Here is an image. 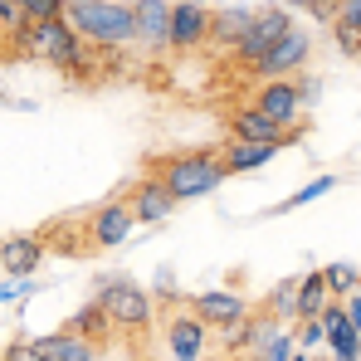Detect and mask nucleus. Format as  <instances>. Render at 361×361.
Listing matches in <instances>:
<instances>
[{
    "instance_id": "8",
    "label": "nucleus",
    "mask_w": 361,
    "mask_h": 361,
    "mask_svg": "<svg viewBox=\"0 0 361 361\" xmlns=\"http://www.w3.org/2000/svg\"><path fill=\"white\" fill-rule=\"evenodd\" d=\"M185 307L210 327V332H225V327H235V322H244L254 307H249V298L244 293H235V288H205V293H190L185 298Z\"/></svg>"
},
{
    "instance_id": "2",
    "label": "nucleus",
    "mask_w": 361,
    "mask_h": 361,
    "mask_svg": "<svg viewBox=\"0 0 361 361\" xmlns=\"http://www.w3.org/2000/svg\"><path fill=\"white\" fill-rule=\"evenodd\" d=\"M63 25L83 44H98L108 54H118V49H127L137 39L132 0H63Z\"/></svg>"
},
{
    "instance_id": "16",
    "label": "nucleus",
    "mask_w": 361,
    "mask_h": 361,
    "mask_svg": "<svg viewBox=\"0 0 361 361\" xmlns=\"http://www.w3.org/2000/svg\"><path fill=\"white\" fill-rule=\"evenodd\" d=\"M30 352L44 361H103V347L73 337V332H44V337H30Z\"/></svg>"
},
{
    "instance_id": "14",
    "label": "nucleus",
    "mask_w": 361,
    "mask_h": 361,
    "mask_svg": "<svg viewBox=\"0 0 361 361\" xmlns=\"http://www.w3.org/2000/svg\"><path fill=\"white\" fill-rule=\"evenodd\" d=\"M44 254H49L44 235H10V240H0V269L10 279H30L44 264Z\"/></svg>"
},
{
    "instance_id": "28",
    "label": "nucleus",
    "mask_w": 361,
    "mask_h": 361,
    "mask_svg": "<svg viewBox=\"0 0 361 361\" xmlns=\"http://www.w3.org/2000/svg\"><path fill=\"white\" fill-rule=\"evenodd\" d=\"M342 307H347V327L361 337V288L352 293V298H342Z\"/></svg>"
},
{
    "instance_id": "15",
    "label": "nucleus",
    "mask_w": 361,
    "mask_h": 361,
    "mask_svg": "<svg viewBox=\"0 0 361 361\" xmlns=\"http://www.w3.org/2000/svg\"><path fill=\"white\" fill-rule=\"evenodd\" d=\"M302 132H283L279 122H269L259 108H240V113H230V142H279V147H288V142H298Z\"/></svg>"
},
{
    "instance_id": "11",
    "label": "nucleus",
    "mask_w": 361,
    "mask_h": 361,
    "mask_svg": "<svg viewBox=\"0 0 361 361\" xmlns=\"http://www.w3.org/2000/svg\"><path fill=\"white\" fill-rule=\"evenodd\" d=\"M307 54H312V44H307V35L293 25L264 59L254 63V73H259V78H298L302 68H307Z\"/></svg>"
},
{
    "instance_id": "22",
    "label": "nucleus",
    "mask_w": 361,
    "mask_h": 361,
    "mask_svg": "<svg viewBox=\"0 0 361 361\" xmlns=\"http://www.w3.org/2000/svg\"><path fill=\"white\" fill-rule=\"evenodd\" d=\"M322 279H327V293H332V298H352V293L361 288V269L357 264H327Z\"/></svg>"
},
{
    "instance_id": "32",
    "label": "nucleus",
    "mask_w": 361,
    "mask_h": 361,
    "mask_svg": "<svg viewBox=\"0 0 361 361\" xmlns=\"http://www.w3.org/2000/svg\"><path fill=\"white\" fill-rule=\"evenodd\" d=\"M288 10H312V0H288Z\"/></svg>"
},
{
    "instance_id": "27",
    "label": "nucleus",
    "mask_w": 361,
    "mask_h": 361,
    "mask_svg": "<svg viewBox=\"0 0 361 361\" xmlns=\"http://www.w3.org/2000/svg\"><path fill=\"white\" fill-rule=\"evenodd\" d=\"M25 10V20H59L63 15V0H15Z\"/></svg>"
},
{
    "instance_id": "6",
    "label": "nucleus",
    "mask_w": 361,
    "mask_h": 361,
    "mask_svg": "<svg viewBox=\"0 0 361 361\" xmlns=\"http://www.w3.org/2000/svg\"><path fill=\"white\" fill-rule=\"evenodd\" d=\"M254 108H259L269 122H279L283 132H293V127L302 122V113H307V108H302V73L298 78H264Z\"/></svg>"
},
{
    "instance_id": "19",
    "label": "nucleus",
    "mask_w": 361,
    "mask_h": 361,
    "mask_svg": "<svg viewBox=\"0 0 361 361\" xmlns=\"http://www.w3.org/2000/svg\"><path fill=\"white\" fill-rule=\"evenodd\" d=\"M249 25H254V10H249V5L220 10V15H210V39H215V44H225V49L235 54V44L249 35Z\"/></svg>"
},
{
    "instance_id": "9",
    "label": "nucleus",
    "mask_w": 361,
    "mask_h": 361,
    "mask_svg": "<svg viewBox=\"0 0 361 361\" xmlns=\"http://www.w3.org/2000/svg\"><path fill=\"white\" fill-rule=\"evenodd\" d=\"M132 225H137V220H132V210H127V200H122V195L103 200V205L88 215V225H83L88 249H118V244H127Z\"/></svg>"
},
{
    "instance_id": "12",
    "label": "nucleus",
    "mask_w": 361,
    "mask_h": 361,
    "mask_svg": "<svg viewBox=\"0 0 361 361\" xmlns=\"http://www.w3.org/2000/svg\"><path fill=\"white\" fill-rule=\"evenodd\" d=\"M137 15V39L147 44V54H166L171 49V0H132Z\"/></svg>"
},
{
    "instance_id": "21",
    "label": "nucleus",
    "mask_w": 361,
    "mask_h": 361,
    "mask_svg": "<svg viewBox=\"0 0 361 361\" xmlns=\"http://www.w3.org/2000/svg\"><path fill=\"white\" fill-rule=\"evenodd\" d=\"M327 298H332V293H327L322 269H307V274L298 279V322H302V317H317V312L327 307Z\"/></svg>"
},
{
    "instance_id": "25",
    "label": "nucleus",
    "mask_w": 361,
    "mask_h": 361,
    "mask_svg": "<svg viewBox=\"0 0 361 361\" xmlns=\"http://www.w3.org/2000/svg\"><path fill=\"white\" fill-rule=\"evenodd\" d=\"M332 185H337V176H317V180H307V185H302L298 195H288L283 205H274V215H283V210H298V205H307V200H317V195H327Z\"/></svg>"
},
{
    "instance_id": "4",
    "label": "nucleus",
    "mask_w": 361,
    "mask_h": 361,
    "mask_svg": "<svg viewBox=\"0 0 361 361\" xmlns=\"http://www.w3.org/2000/svg\"><path fill=\"white\" fill-rule=\"evenodd\" d=\"M98 307L108 312L113 332H127V337H147L157 327V312H152V298L132 283V279H103V288L93 293Z\"/></svg>"
},
{
    "instance_id": "3",
    "label": "nucleus",
    "mask_w": 361,
    "mask_h": 361,
    "mask_svg": "<svg viewBox=\"0 0 361 361\" xmlns=\"http://www.w3.org/2000/svg\"><path fill=\"white\" fill-rule=\"evenodd\" d=\"M147 171L171 190V200H195V195H210L220 190V180L230 176L225 171V157L220 147H195V152H171V157H152Z\"/></svg>"
},
{
    "instance_id": "33",
    "label": "nucleus",
    "mask_w": 361,
    "mask_h": 361,
    "mask_svg": "<svg viewBox=\"0 0 361 361\" xmlns=\"http://www.w3.org/2000/svg\"><path fill=\"white\" fill-rule=\"evenodd\" d=\"M288 361H312V357H307V352H293V357H288Z\"/></svg>"
},
{
    "instance_id": "20",
    "label": "nucleus",
    "mask_w": 361,
    "mask_h": 361,
    "mask_svg": "<svg viewBox=\"0 0 361 361\" xmlns=\"http://www.w3.org/2000/svg\"><path fill=\"white\" fill-rule=\"evenodd\" d=\"M269 317H279L283 327H293L298 322V279H283V283H274L269 293H264V302H259Z\"/></svg>"
},
{
    "instance_id": "29",
    "label": "nucleus",
    "mask_w": 361,
    "mask_h": 361,
    "mask_svg": "<svg viewBox=\"0 0 361 361\" xmlns=\"http://www.w3.org/2000/svg\"><path fill=\"white\" fill-rule=\"evenodd\" d=\"M0 361H44V357H35V352H30V342H10V347L0 352Z\"/></svg>"
},
{
    "instance_id": "17",
    "label": "nucleus",
    "mask_w": 361,
    "mask_h": 361,
    "mask_svg": "<svg viewBox=\"0 0 361 361\" xmlns=\"http://www.w3.org/2000/svg\"><path fill=\"white\" fill-rule=\"evenodd\" d=\"M220 157H225V171L240 176V171H259V166H269V161L279 157V142H225Z\"/></svg>"
},
{
    "instance_id": "10",
    "label": "nucleus",
    "mask_w": 361,
    "mask_h": 361,
    "mask_svg": "<svg viewBox=\"0 0 361 361\" xmlns=\"http://www.w3.org/2000/svg\"><path fill=\"white\" fill-rule=\"evenodd\" d=\"M127 210H132V220L137 225H157V220H171V210H176V200H171V190L161 185V180L152 176V171H142V176L127 185Z\"/></svg>"
},
{
    "instance_id": "1",
    "label": "nucleus",
    "mask_w": 361,
    "mask_h": 361,
    "mask_svg": "<svg viewBox=\"0 0 361 361\" xmlns=\"http://www.w3.org/2000/svg\"><path fill=\"white\" fill-rule=\"evenodd\" d=\"M15 44H20L25 54H35V59L54 63L59 73L78 78V83H98V54H103V49L83 44V39L63 25V15L59 20H30Z\"/></svg>"
},
{
    "instance_id": "5",
    "label": "nucleus",
    "mask_w": 361,
    "mask_h": 361,
    "mask_svg": "<svg viewBox=\"0 0 361 361\" xmlns=\"http://www.w3.org/2000/svg\"><path fill=\"white\" fill-rule=\"evenodd\" d=\"M157 332H161V347H166V361H205L210 352V327L190 312V307H176V312H166L161 322H157Z\"/></svg>"
},
{
    "instance_id": "34",
    "label": "nucleus",
    "mask_w": 361,
    "mask_h": 361,
    "mask_svg": "<svg viewBox=\"0 0 361 361\" xmlns=\"http://www.w3.org/2000/svg\"><path fill=\"white\" fill-rule=\"evenodd\" d=\"M312 361H332V357H327V352H317V357H312Z\"/></svg>"
},
{
    "instance_id": "26",
    "label": "nucleus",
    "mask_w": 361,
    "mask_h": 361,
    "mask_svg": "<svg viewBox=\"0 0 361 361\" xmlns=\"http://www.w3.org/2000/svg\"><path fill=\"white\" fill-rule=\"evenodd\" d=\"M332 44H337L347 59H361V30H357V25H342V20H332Z\"/></svg>"
},
{
    "instance_id": "23",
    "label": "nucleus",
    "mask_w": 361,
    "mask_h": 361,
    "mask_svg": "<svg viewBox=\"0 0 361 361\" xmlns=\"http://www.w3.org/2000/svg\"><path fill=\"white\" fill-rule=\"evenodd\" d=\"M293 342H298V352H307V357L327 352V327H322V317H302V322H293Z\"/></svg>"
},
{
    "instance_id": "13",
    "label": "nucleus",
    "mask_w": 361,
    "mask_h": 361,
    "mask_svg": "<svg viewBox=\"0 0 361 361\" xmlns=\"http://www.w3.org/2000/svg\"><path fill=\"white\" fill-rule=\"evenodd\" d=\"M210 5L205 0H176L171 5V49H195L210 39Z\"/></svg>"
},
{
    "instance_id": "18",
    "label": "nucleus",
    "mask_w": 361,
    "mask_h": 361,
    "mask_svg": "<svg viewBox=\"0 0 361 361\" xmlns=\"http://www.w3.org/2000/svg\"><path fill=\"white\" fill-rule=\"evenodd\" d=\"M63 332H73V337H83V342H93V347H108L113 342V322H108V312L98 307V298L83 302L68 322H63Z\"/></svg>"
},
{
    "instance_id": "7",
    "label": "nucleus",
    "mask_w": 361,
    "mask_h": 361,
    "mask_svg": "<svg viewBox=\"0 0 361 361\" xmlns=\"http://www.w3.org/2000/svg\"><path fill=\"white\" fill-rule=\"evenodd\" d=\"M293 30V15L288 10H254V25H249V35H244L240 44H235V63L254 73V63L264 59L283 35Z\"/></svg>"
},
{
    "instance_id": "24",
    "label": "nucleus",
    "mask_w": 361,
    "mask_h": 361,
    "mask_svg": "<svg viewBox=\"0 0 361 361\" xmlns=\"http://www.w3.org/2000/svg\"><path fill=\"white\" fill-rule=\"evenodd\" d=\"M293 352H298V342H293V327H279V332H274V337H269V342H264V347H259V352H254L249 361H288Z\"/></svg>"
},
{
    "instance_id": "30",
    "label": "nucleus",
    "mask_w": 361,
    "mask_h": 361,
    "mask_svg": "<svg viewBox=\"0 0 361 361\" xmlns=\"http://www.w3.org/2000/svg\"><path fill=\"white\" fill-rule=\"evenodd\" d=\"M337 20H342V25H357V30H361V0H342Z\"/></svg>"
},
{
    "instance_id": "31",
    "label": "nucleus",
    "mask_w": 361,
    "mask_h": 361,
    "mask_svg": "<svg viewBox=\"0 0 361 361\" xmlns=\"http://www.w3.org/2000/svg\"><path fill=\"white\" fill-rule=\"evenodd\" d=\"M20 293H25V279H10V283H0V302L20 298Z\"/></svg>"
}]
</instances>
